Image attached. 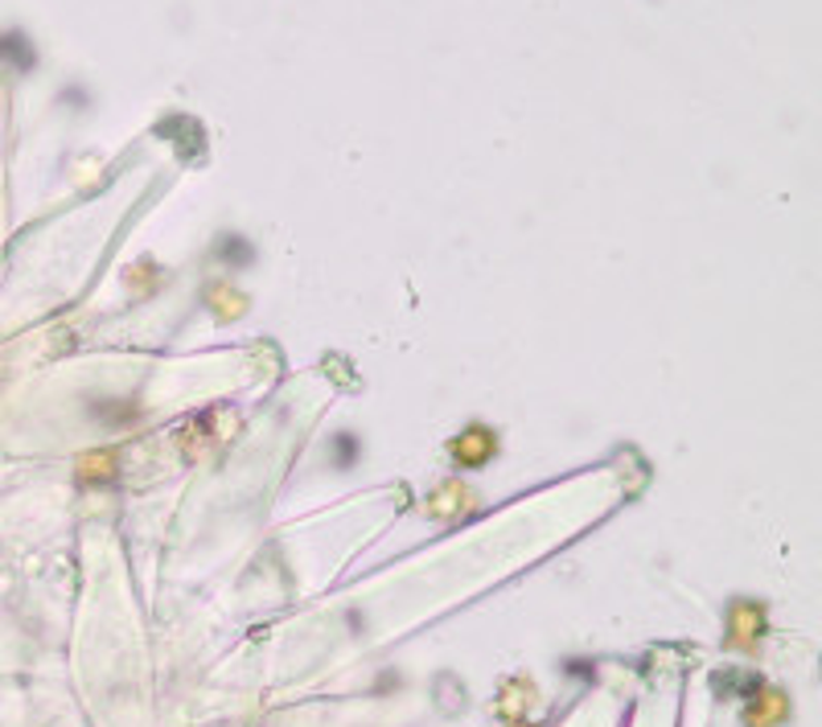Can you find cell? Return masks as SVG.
Here are the masks:
<instances>
[{
    "instance_id": "1",
    "label": "cell",
    "mask_w": 822,
    "mask_h": 727,
    "mask_svg": "<svg viewBox=\"0 0 822 727\" xmlns=\"http://www.w3.org/2000/svg\"><path fill=\"white\" fill-rule=\"evenodd\" d=\"M761 634H765V609L752 604V600L732 604V613H728V641L732 645H736V650H752V645L761 641Z\"/></svg>"
},
{
    "instance_id": "2",
    "label": "cell",
    "mask_w": 822,
    "mask_h": 727,
    "mask_svg": "<svg viewBox=\"0 0 822 727\" xmlns=\"http://www.w3.org/2000/svg\"><path fill=\"white\" fill-rule=\"evenodd\" d=\"M494 448H498V436L489 428H469L461 431L457 440H452V456H457V465L465 468H482L494 456Z\"/></svg>"
},
{
    "instance_id": "3",
    "label": "cell",
    "mask_w": 822,
    "mask_h": 727,
    "mask_svg": "<svg viewBox=\"0 0 822 727\" xmlns=\"http://www.w3.org/2000/svg\"><path fill=\"white\" fill-rule=\"evenodd\" d=\"M785 715H789V703H785L782 690H761V694L752 699V707H748L745 724L748 727H773V724H782Z\"/></svg>"
},
{
    "instance_id": "4",
    "label": "cell",
    "mask_w": 822,
    "mask_h": 727,
    "mask_svg": "<svg viewBox=\"0 0 822 727\" xmlns=\"http://www.w3.org/2000/svg\"><path fill=\"white\" fill-rule=\"evenodd\" d=\"M531 703H535V687H531L526 678H510V682L502 687V694H498L494 711H498L502 719H523Z\"/></svg>"
},
{
    "instance_id": "5",
    "label": "cell",
    "mask_w": 822,
    "mask_h": 727,
    "mask_svg": "<svg viewBox=\"0 0 822 727\" xmlns=\"http://www.w3.org/2000/svg\"><path fill=\"white\" fill-rule=\"evenodd\" d=\"M465 489L461 485H440L436 493L428 498V514L432 518H449V514H457V510H465Z\"/></svg>"
},
{
    "instance_id": "6",
    "label": "cell",
    "mask_w": 822,
    "mask_h": 727,
    "mask_svg": "<svg viewBox=\"0 0 822 727\" xmlns=\"http://www.w3.org/2000/svg\"><path fill=\"white\" fill-rule=\"evenodd\" d=\"M112 461H115L112 452H99V456L91 452V456H83V465H78V477H83V481H95V477H99V481H108V477L115 473Z\"/></svg>"
}]
</instances>
